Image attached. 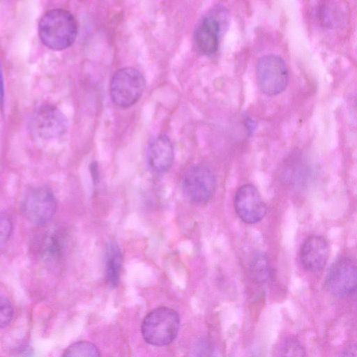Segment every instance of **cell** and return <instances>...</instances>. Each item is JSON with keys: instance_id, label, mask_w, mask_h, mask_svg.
Wrapping results in <instances>:
<instances>
[{"instance_id": "obj_1", "label": "cell", "mask_w": 357, "mask_h": 357, "mask_svg": "<svg viewBox=\"0 0 357 357\" xmlns=\"http://www.w3.org/2000/svg\"><path fill=\"white\" fill-rule=\"evenodd\" d=\"M77 35V23L74 15L63 8L47 10L38 22V36L46 47L61 50L70 47Z\"/></svg>"}, {"instance_id": "obj_2", "label": "cell", "mask_w": 357, "mask_h": 357, "mask_svg": "<svg viewBox=\"0 0 357 357\" xmlns=\"http://www.w3.org/2000/svg\"><path fill=\"white\" fill-rule=\"evenodd\" d=\"M180 317L173 309L160 307L144 317L141 327L144 340L149 344L162 347L170 344L176 337Z\"/></svg>"}, {"instance_id": "obj_3", "label": "cell", "mask_w": 357, "mask_h": 357, "mask_svg": "<svg viewBox=\"0 0 357 357\" xmlns=\"http://www.w3.org/2000/svg\"><path fill=\"white\" fill-rule=\"evenodd\" d=\"M144 88V77L138 70L130 67L121 68L110 81L112 100L119 107H130L139 100Z\"/></svg>"}, {"instance_id": "obj_4", "label": "cell", "mask_w": 357, "mask_h": 357, "mask_svg": "<svg viewBox=\"0 0 357 357\" xmlns=\"http://www.w3.org/2000/svg\"><path fill=\"white\" fill-rule=\"evenodd\" d=\"M256 77L263 93L276 96L284 91L288 85V69L282 57L273 54H266L257 63Z\"/></svg>"}, {"instance_id": "obj_5", "label": "cell", "mask_w": 357, "mask_h": 357, "mask_svg": "<svg viewBox=\"0 0 357 357\" xmlns=\"http://www.w3.org/2000/svg\"><path fill=\"white\" fill-rule=\"evenodd\" d=\"M66 116L55 105L43 103L32 113L29 129L37 138L43 140L55 139L63 136L68 129Z\"/></svg>"}, {"instance_id": "obj_6", "label": "cell", "mask_w": 357, "mask_h": 357, "mask_svg": "<svg viewBox=\"0 0 357 357\" xmlns=\"http://www.w3.org/2000/svg\"><path fill=\"white\" fill-rule=\"evenodd\" d=\"M327 291L335 297H345L357 290V260L344 256L330 266L324 280Z\"/></svg>"}, {"instance_id": "obj_7", "label": "cell", "mask_w": 357, "mask_h": 357, "mask_svg": "<svg viewBox=\"0 0 357 357\" xmlns=\"http://www.w3.org/2000/svg\"><path fill=\"white\" fill-rule=\"evenodd\" d=\"M56 210L53 192L47 187L37 186L29 189L22 201V211L31 222L43 225L48 223Z\"/></svg>"}, {"instance_id": "obj_8", "label": "cell", "mask_w": 357, "mask_h": 357, "mask_svg": "<svg viewBox=\"0 0 357 357\" xmlns=\"http://www.w3.org/2000/svg\"><path fill=\"white\" fill-rule=\"evenodd\" d=\"M215 177L213 170L206 165L196 164L184 174L181 185L186 197L195 203L208 202L215 188Z\"/></svg>"}, {"instance_id": "obj_9", "label": "cell", "mask_w": 357, "mask_h": 357, "mask_svg": "<svg viewBox=\"0 0 357 357\" xmlns=\"http://www.w3.org/2000/svg\"><path fill=\"white\" fill-rule=\"evenodd\" d=\"M234 206L237 215L247 224L259 222L266 215V206L258 190L252 184H244L236 192Z\"/></svg>"}, {"instance_id": "obj_10", "label": "cell", "mask_w": 357, "mask_h": 357, "mask_svg": "<svg viewBox=\"0 0 357 357\" xmlns=\"http://www.w3.org/2000/svg\"><path fill=\"white\" fill-rule=\"evenodd\" d=\"M299 255L306 271H319L325 266L329 257L328 243L322 236L311 235L303 242Z\"/></svg>"}, {"instance_id": "obj_11", "label": "cell", "mask_w": 357, "mask_h": 357, "mask_svg": "<svg viewBox=\"0 0 357 357\" xmlns=\"http://www.w3.org/2000/svg\"><path fill=\"white\" fill-rule=\"evenodd\" d=\"M220 23L213 14L204 16L194 31V41L198 50L204 54L215 53L219 46Z\"/></svg>"}, {"instance_id": "obj_12", "label": "cell", "mask_w": 357, "mask_h": 357, "mask_svg": "<svg viewBox=\"0 0 357 357\" xmlns=\"http://www.w3.org/2000/svg\"><path fill=\"white\" fill-rule=\"evenodd\" d=\"M174 158V147L167 136L158 135L149 142L146 149V160L153 172H167L172 165Z\"/></svg>"}, {"instance_id": "obj_13", "label": "cell", "mask_w": 357, "mask_h": 357, "mask_svg": "<svg viewBox=\"0 0 357 357\" xmlns=\"http://www.w3.org/2000/svg\"><path fill=\"white\" fill-rule=\"evenodd\" d=\"M314 11L318 23L328 29H340L349 19V8L342 1H319Z\"/></svg>"}, {"instance_id": "obj_14", "label": "cell", "mask_w": 357, "mask_h": 357, "mask_svg": "<svg viewBox=\"0 0 357 357\" xmlns=\"http://www.w3.org/2000/svg\"><path fill=\"white\" fill-rule=\"evenodd\" d=\"M122 259L119 245L114 241L109 242L106 248L105 270L107 282L111 287H116L119 282Z\"/></svg>"}, {"instance_id": "obj_15", "label": "cell", "mask_w": 357, "mask_h": 357, "mask_svg": "<svg viewBox=\"0 0 357 357\" xmlns=\"http://www.w3.org/2000/svg\"><path fill=\"white\" fill-rule=\"evenodd\" d=\"M63 250V240L55 231L47 233L40 242L39 253L43 259L50 261L59 259Z\"/></svg>"}, {"instance_id": "obj_16", "label": "cell", "mask_w": 357, "mask_h": 357, "mask_svg": "<svg viewBox=\"0 0 357 357\" xmlns=\"http://www.w3.org/2000/svg\"><path fill=\"white\" fill-rule=\"evenodd\" d=\"M250 272L252 278L258 282H265L271 275V268L266 255L259 252L253 256Z\"/></svg>"}, {"instance_id": "obj_17", "label": "cell", "mask_w": 357, "mask_h": 357, "mask_svg": "<svg viewBox=\"0 0 357 357\" xmlns=\"http://www.w3.org/2000/svg\"><path fill=\"white\" fill-rule=\"evenodd\" d=\"M62 357H100L98 348L93 343L79 341L70 345Z\"/></svg>"}, {"instance_id": "obj_18", "label": "cell", "mask_w": 357, "mask_h": 357, "mask_svg": "<svg viewBox=\"0 0 357 357\" xmlns=\"http://www.w3.org/2000/svg\"><path fill=\"white\" fill-rule=\"evenodd\" d=\"M279 357H307V354L305 349L298 340L294 337H287L280 346Z\"/></svg>"}, {"instance_id": "obj_19", "label": "cell", "mask_w": 357, "mask_h": 357, "mask_svg": "<svg viewBox=\"0 0 357 357\" xmlns=\"http://www.w3.org/2000/svg\"><path fill=\"white\" fill-rule=\"evenodd\" d=\"M0 220V243L1 247L3 248L10 238L13 224L10 216L6 213H1Z\"/></svg>"}, {"instance_id": "obj_20", "label": "cell", "mask_w": 357, "mask_h": 357, "mask_svg": "<svg viewBox=\"0 0 357 357\" xmlns=\"http://www.w3.org/2000/svg\"><path fill=\"white\" fill-rule=\"evenodd\" d=\"M0 325L1 328L7 326L13 317V308L9 300L3 296L0 301Z\"/></svg>"}, {"instance_id": "obj_21", "label": "cell", "mask_w": 357, "mask_h": 357, "mask_svg": "<svg viewBox=\"0 0 357 357\" xmlns=\"http://www.w3.org/2000/svg\"><path fill=\"white\" fill-rule=\"evenodd\" d=\"M192 357H216L215 349L206 340L199 341L192 352Z\"/></svg>"}, {"instance_id": "obj_22", "label": "cell", "mask_w": 357, "mask_h": 357, "mask_svg": "<svg viewBox=\"0 0 357 357\" xmlns=\"http://www.w3.org/2000/svg\"><path fill=\"white\" fill-rule=\"evenodd\" d=\"M339 357H357V343L350 344L344 347Z\"/></svg>"}]
</instances>
